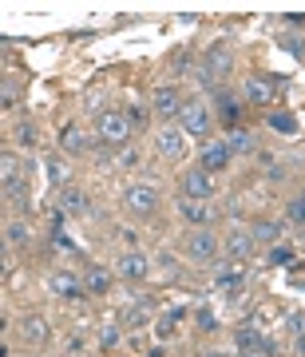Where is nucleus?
Instances as JSON below:
<instances>
[{
    "instance_id": "f257e3e1",
    "label": "nucleus",
    "mask_w": 305,
    "mask_h": 357,
    "mask_svg": "<svg viewBox=\"0 0 305 357\" xmlns=\"http://www.w3.org/2000/svg\"><path fill=\"white\" fill-rule=\"evenodd\" d=\"M95 131H100V143L123 147V143L131 139V119L123 112H100L95 115Z\"/></svg>"
},
{
    "instance_id": "f03ea898",
    "label": "nucleus",
    "mask_w": 305,
    "mask_h": 357,
    "mask_svg": "<svg viewBox=\"0 0 305 357\" xmlns=\"http://www.w3.org/2000/svg\"><path fill=\"white\" fill-rule=\"evenodd\" d=\"M123 206H127V215H135V218H151L155 211H159V187H151V183L127 187V191H123Z\"/></svg>"
},
{
    "instance_id": "7ed1b4c3",
    "label": "nucleus",
    "mask_w": 305,
    "mask_h": 357,
    "mask_svg": "<svg viewBox=\"0 0 305 357\" xmlns=\"http://www.w3.org/2000/svg\"><path fill=\"white\" fill-rule=\"evenodd\" d=\"M48 290L56 294V298H64V302H76V298H88V286H84V278H76L72 270H52V278H48Z\"/></svg>"
},
{
    "instance_id": "20e7f679",
    "label": "nucleus",
    "mask_w": 305,
    "mask_h": 357,
    "mask_svg": "<svg viewBox=\"0 0 305 357\" xmlns=\"http://www.w3.org/2000/svg\"><path fill=\"white\" fill-rule=\"evenodd\" d=\"M178 119H182V131L187 135H210V107L203 100H187Z\"/></svg>"
},
{
    "instance_id": "39448f33",
    "label": "nucleus",
    "mask_w": 305,
    "mask_h": 357,
    "mask_svg": "<svg viewBox=\"0 0 305 357\" xmlns=\"http://www.w3.org/2000/svg\"><path fill=\"white\" fill-rule=\"evenodd\" d=\"M230 68H234V56L226 52V44H214V48H206V56H203L198 79H203V84H210L214 76H226Z\"/></svg>"
},
{
    "instance_id": "423d86ee",
    "label": "nucleus",
    "mask_w": 305,
    "mask_h": 357,
    "mask_svg": "<svg viewBox=\"0 0 305 357\" xmlns=\"http://www.w3.org/2000/svg\"><path fill=\"white\" fill-rule=\"evenodd\" d=\"M214 255H218V238L206 227L187 234V258L191 262H214Z\"/></svg>"
},
{
    "instance_id": "0eeeda50",
    "label": "nucleus",
    "mask_w": 305,
    "mask_h": 357,
    "mask_svg": "<svg viewBox=\"0 0 305 357\" xmlns=\"http://www.w3.org/2000/svg\"><path fill=\"white\" fill-rule=\"evenodd\" d=\"M182 195H187V199H198V203H206V199L214 195L210 171H203V167H194V171H187V175H182Z\"/></svg>"
},
{
    "instance_id": "6e6552de",
    "label": "nucleus",
    "mask_w": 305,
    "mask_h": 357,
    "mask_svg": "<svg viewBox=\"0 0 305 357\" xmlns=\"http://www.w3.org/2000/svg\"><path fill=\"white\" fill-rule=\"evenodd\" d=\"M182 103H187V100H182L175 88H166V84H163V88H155V96H151V112L171 119V115H182Z\"/></svg>"
},
{
    "instance_id": "1a4fd4ad",
    "label": "nucleus",
    "mask_w": 305,
    "mask_h": 357,
    "mask_svg": "<svg viewBox=\"0 0 305 357\" xmlns=\"http://www.w3.org/2000/svg\"><path fill=\"white\" fill-rule=\"evenodd\" d=\"M182 135H187L182 128H163L159 135H155V147H159V155H163V159H182V151H187Z\"/></svg>"
},
{
    "instance_id": "9d476101",
    "label": "nucleus",
    "mask_w": 305,
    "mask_h": 357,
    "mask_svg": "<svg viewBox=\"0 0 305 357\" xmlns=\"http://www.w3.org/2000/svg\"><path fill=\"white\" fill-rule=\"evenodd\" d=\"M254 234L250 230H230V238H226V255L230 262H250V255H254Z\"/></svg>"
},
{
    "instance_id": "9b49d317",
    "label": "nucleus",
    "mask_w": 305,
    "mask_h": 357,
    "mask_svg": "<svg viewBox=\"0 0 305 357\" xmlns=\"http://www.w3.org/2000/svg\"><path fill=\"white\" fill-rule=\"evenodd\" d=\"M119 274L127 282H143L147 274H151V258L143 255V250H131V255L119 258Z\"/></svg>"
},
{
    "instance_id": "f8f14e48",
    "label": "nucleus",
    "mask_w": 305,
    "mask_h": 357,
    "mask_svg": "<svg viewBox=\"0 0 305 357\" xmlns=\"http://www.w3.org/2000/svg\"><path fill=\"white\" fill-rule=\"evenodd\" d=\"M198 167H203V171H210V175L226 171V167H230V147H226V143H206Z\"/></svg>"
},
{
    "instance_id": "ddd939ff",
    "label": "nucleus",
    "mask_w": 305,
    "mask_h": 357,
    "mask_svg": "<svg viewBox=\"0 0 305 357\" xmlns=\"http://www.w3.org/2000/svg\"><path fill=\"white\" fill-rule=\"evenodd\" d=\"M274 96H278V88H274L266 76H250L246 79V100L250 103H262V107H266V103H274Z\"/></svg>"
},
{
    "instance_id": "4468645a",
    "label": "nucleus",
    "mask_w": 305,
    "mask_h": 357,
    "mask_svg": "<svg viewBox=\"0 0 305 357\" xmlns=\"http://www.w3.org/2000/svg\"><path fill=\"white\" fill-rule=\"evenodd\" d=\"M91 143H88V135H84V128H76V123H68L64 131H60V151L64 155H84Z\"/></svg>"
},
{
    "instance_id": "2eb2a0df",
    "label": "nucleus",
    "mask_w": 305,
    "mask_h": 357,
    "mask_svg": "<svg viewBox=\"0 0 305 357\" xmlns=\"http://www.w3.org/2000/svg\"><path fill=\"white\" fill-rule=\"evenodd\" d=\"M178 215L187 218V222H191L194 230H203L206 222H210V206L198 203V199H182V203H178Z\"/></svg>"
},
{
    "instance_id": "dca6fc26",
    "label": "nucleus",
    "mask_w": 305,
    "mask_h": 357,
    "mask_svg": "<svg viewBox=\"0 0 305 357\" xmlns=\"http://www.w3.org/2000/svg\"><path fill=\"white\" fill-rule=\"evenodd\" d=\"M234 342H238V349H262L266 345V333L258 330L254 321H242L238 333H234Z\"/></svg>"
},
{
    "instance_id": "f3484780",
    "label": "nucleus",
    "mask_w": 305,
    "mask_h": 357,
    "mask_svg": "<svg viewBox=\"0 0 305 357\" xmlns=\"http://www.w3.org/2000/svg\"><path fill=\"white\" fill-rule=\"evenodd\" d=\"M20 333H24L28 345H44L52 337V326L44 318H24V326H20Z\"/></svg>"
},
{
    "instance_id": "a211bd4d",
    "label": "nucleus",
    "mask_w": 305,
    "mask_h": 357,
    "mask_svg": "<svg viewBox=\"0 0 305 357\" xmlns=\"http://www.w3.org/2000/svg\"><path fill=\"white\" fill-rule=\"evenodd\" d=\"M226 147H230V155H250L258 143H254V135H250L246 128H230L226 131Z\"/></svg>"
},
{
    "instance_id": "6ab92c4d",
    "label": "nucleus",
    "mask_w": 305,
    "mask_h": 357,
    "mask_svg": "<svg viewBox=\"0 0 305 357\" xmlns=\"http://www.w3.org/2000/svg\"><path fill=\"white\" fill-rule=\"evenodd\" d=\"M60 211H64V215H84V211H88V199H84V191H76V187H64V191H60Z\"/></svg>"
},
{
    "instance_id": "aec40b11",
    "label": "nucleus",
    "mask_w": 305,
    "mask_h": 357,
    "mask_svg": "<svg viewBox=\"0 0 305 357\" xmlns=\"http://www.w3.org/2000/svg\"><path fill=\"white\" fill-rule=\"evenodd\" d=\"M84 286H88V294H107V290H111V274H107L103 266H88Z\"/></svg>"
},
{
    "instance_id": "412c9836",
    "label": "nucleus",
    "mask_w": 305,
    "mask_h": 357,
    "mask_svg": "<svg viewBox=\"0 0 305 357\" xmlns=\"http://www.w3.org/2000/svg\"><path fill=\"white\" fill-rule=\"evenodd\" d=\"M147 321H151V302H139V306L123 310V326H127V330H143Z\"/></svg>"
},
{
    "instance_id": "4be33fe9",
    "label": "nucleus",
    "mask_w": 305,
    "mask_h": 357,
    "mask_svg": "<svg viewBox=\"0 0 305 357\" xmlns=\"http://www.w3.org/2000/svg\"><path fill=\"white\" fill-rule=\"evenodd\" d=\"M187 318V310H163V314H159V321H155V333H159V337H171V330H175L178 321Z\"/></svg>"
},
{
    "instance_id": "5701e85b",
    "label": "nucleus",
    "mask_w": 305,
    "mask_h": 357,
    "mask_svg": "<svg viewBox=\"0 0 305 357\" xmlns=\"http://www.w3.org/2000/svg\"><path fill=\"white\" fill-rule=\"evenodd\" d=\"M250 234H254V243L274 246V243H278V234H281V227H278V222H254V227H250Z\"/></svg>"
},
{
    "instance_id": "b1692460",
    "label": "nucleus",
    "mask_w": 305,
    "mask_h": 357,
    "mask_svg": "<svg viewBox=\"0 0 305 357\" xmlns=\"http://www.w3.org/2000/svg\"><path fill=\"white\" fill-rule=\"evenodd\" d=\"M44 167H48V183L64 191V187H68V167H64V159H48Z\"/></svg>"
},
{
    "instance_id": "393cba45",
    "label": "nucleus",
    "mask_w": 305,
    "mask_h": 357,
    "mask_svg": "<svg viewBox=\"0 0 305 357\" xmlns=\"http://www.w3.org/2000/svg\"><path fill=\"white\" fill-rule=\"evenodd\" d=\"M4 199L16 206H24L28 203V191H24V178H13V183H4Z\"/></svg>"
},
{
    "instance_id": "a878e982",
    "label": "nucleus",
    "mask_w": 305,
    "mask_h": 357,
    "mask_svg": "<svg viewBox=\"0 0 305 357\" xmlns=\"http://www.w3.org/2000/svg\"><path fill=\"white\" fill-rule=\"evenodd\" d=\"M0 175H4V183H13V178H20V163H16L13 151L0 155Z\"/></svg>"
},
{
    "instance_id": "bb28decb",
    "label": "nucleus",
    "mask_w": 305,
    "mask_h": 357,
    "mask_svg": "<svg viewBox=\"0 0 305 357\" xmlns=\"http://www.w3.org/2000/svg\"><path fill=\"white\" fill-rule=\"evenodd\" d=\"M286 218H290V222H297V227H305V195H297V199H290V203H286Z\"/></svg>"
},
{
    "instance_id": "cd10ccee",
    "label": "nucleus",
    "mask_w": 305,
    "mask_h": 357,
    "mask_svg": "<svg viewBox=\"0 0 305 357\" xmlns=\"http://www.w3.org/2000/svg\"><path fill=\"white\" fill-rule=\"evenodd\" d=\"M218 286H222V290L230 294V302H234V298H238V290H242V274H238V270H234V274L226 270V274H218Z\"/></svg>"
},
{
    "instance_id": "c85d7f7f",
    "label": "nucleus",
    "mask_w": 305,
    "mask_h": 357,
    "mask_svg": "<svg viewBox=\"0 0 305 357\" xmlns=\"http://www.w3.org/2000/svg\"><path fill=\"white\" fill-rule=\"evenodd\" d=\"M269 128L290 135V131H297V119H293V115H286V112H274V115H269Z\"/></svg>"
},
{
    "instance_id": "c756f323",
    "label": "nucleus",
    "mask_w": 305,
    "mask_h": 357,
    "mask_svg": "<svg viewBox=\"0 0 305 357\" xmlns=\"http://www.w3.org/2000/svg\"><path fill=\"white\" fill-rule=\"evenodd\" d=\"M36 139H40L36 123H20V128H16V143H20V147H36Z\"/></svg>"
},
{
    "instance_id": "7c9ffc66",
    "label": "nucleus",
    "mask_w": 305,
    "mask_h": 357,
    "mask_svg": "<svg viewBox=\"0 0 305 357\" xmlns=\"http://www.w3.org/2000/svg\"><path fill=\"white\" fill-rule=\"evenodd\" d=\"M194 321H198V330H206V333H214L218 330V314L210 306H203L198 314H194Z\"/></svg>"
},
{
    "instance_id": "2f4dec72",
    "label": "nucleus",
    "mask_w": 305,
    "mask_h": 357,
    "mask_svg": "<svg viewBox=\"0 0 305 357\" xmlns=\"http://www.w3.org/2000/svg\"><path fill=\"white\" fill-rule=\"evenodd\" d=\"M218 112H222V119H226L230 128H234V119H238V112H242V107H238L234 100H230V96H218Z\"/></svg>"
},
{
    "instance_id": "473e14b6",
    "label": "nucleus",
    "mask_w": 305,
    "mask_h": 357,
    "mask_svg": "<svg viewBox=\"0 0 305 357\" xmlns=\"http://www.w3.org/2000/svg\"><path fill=\"white\" fill-rule=\"evenodd\" d=\"M266 262H269V266H290V262H293V250H290V246H274V250L266 255Z\"/></svg>"
},
{
    "instance_id": "72a5a7b5",
    "label": "nucleus",
    "mask_w": 305,
    "mask_h": 357,
    "mask_svg": "<svg viewBox=\"0 0 305 357\" xmlns=\"http://www.w3.org/2000/svg\"><path fill=\"white\" fill-rule=\"evenodd\" d=\"M100 345H103V349H111V345H119V326H111V321H103V326H100Z\"/></svg>"
},
{
    "instance_id": "f704fd0d",
    "label": "nucleus",
    "mask_w": 305,
    "mask_h": 357,
    "mask_svg": "<svg viewBox=\"0 0 305 357\" xmlns=\"http://www.w3.org/2000/svg\"><path fill=\"white\" fill-rule=\"evenodd\" d=\"M28 238V227L24 222H20V218H16V222H8V227H4V243H24Z\"/></svg>"
},
{
    "instance_id": "c9c22d12",
    "label": "nucleus",
    "mask_w": 305,
    "mask_h": 357,
    "mask_svg": "<svg viewBox=\"0 0 305 357\" xmlns=\"http://www.w3.org/2000/svg\"><path fill=\"white\" fill-rule=\"evenodd\" d=\"M127 119H131V128H147V107H143V103H131Z\"/></svg>"
},
{
    "instance_id": "e433bc0d",
    "label": "nucleus",
    "mask_w": 305,
    "mask_h": 357,
    "mask_svg": "<svg viewBox=\"0 0 305 357\" xmlns=\"http://www.w3.org/2000/svg\"><path fill=\"white\" fill-rule=\"evenodd\" d=\"M286 330H290L293 337H302L305 333V314H290V318H286Z\"/></svg>"
},
{
    "instance_id": "4c0bfd02",
    "label": "nucleus",
    "mask_w": 305,
    "mask_h": 357,
    "mask_svg": "<svg viewBox=\"0 0 305 357\" xmlns=\"http://www.w3.org/2000/svg\"><path fill=\"white\" fill-rule=\"evenodd\" d=\"M0 100H4V112H13L16 107V88L8 84V79H4V88H0Z\"/></svg>"
},
{
    "instance_id": "58836bf2",
    "label": "nucleus",
    "mask_w": 305,
    "mask_h": 357,
    "mask_svg": "<svg viewBox=\"0 0 305 357\" xmlns=\"http://www.w3.org/2000/svg\"><path fill=\"white\" fill-rule=\"evenodd\" d=\"M187 68H191V56H187V52H178V56H175V72H178V76H182Z\"/></svg>"
},
{
    "instance_id": "ea45409f",
    "label": "nucleus",
    "mask_w": 305,
    "mask_h": 357,
    "mask_svg": "<svg viewBox=\"0 0 305 357\" xmlns=\"http://www.w3.org/2000/svg\"><path fill=\"white\" fill-rule=\"evenodd\" d=\"M286 52H297V56H302L305 44H302V40H293V36H286Z\"/></svg>"
},
{
    "instance_id": "a19ab883",
    "label": "nucleus",
    "mask_w": 305,
    "mask_h": 357,
    "mask_svg": "<svg viewBox=\"0 0 305 357\" xmlns=\"http://www.w3.org/2000/svg\"><path fill=\"white\" fill-rule=\"evenodd\" d=\"M238 357H266L262 349H238Z\"/></svg>"
},
{
    "instance_id": "79ce46f5",
    "label": "nucleus",
    "mask_w": 305,
    "mask_h": 357,
    "mask_svg": "<svg viewBox=\"0 0 305 357\" xmlns=\"http://www.w3.org/2000/svg\"><path fill=\"white\" fill-rule=\"evenodd\" d=\"M297 354L305 357V333H302V337H297Z\"/></svg>"
},
{
    "instance_id": "37998d69",
    "label": "nucleus",
    "mask_w": 305,
    "mask_h": 357,
    "mask_svg": "<svg viewBox=\"0 0 305 357\" xmlns=\"http://www.w3.org/2000/svg\"><path fill=\"white\" fill-rule=\"evenodd\" d=\"M203 357H226V354H218V349H206V354Z\"/></svg>"
}]
</instances>
